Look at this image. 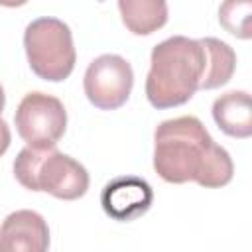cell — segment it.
Here are the masks:
<instances>
[{
	"label": "cell",
	"instance_id": "6da1fadb",
	"mask_svg": "<svg viewBox=\"0 0 252 252\" xmlns=\"http://www.w3.org/2000/svg\"><path fill=\"white\" fill-rule=\"evenodd\" d=\"M154 169L167 183L197 181L201 187H222L234 165L224 148L215 144L197 116L161 122L154 134Z\"/></svg>",
	"mask_w": 252,
	"mask_h": 252
},
{
	"label": "cell",
	"instance_id": "7a4b0ae2",
	"mask_svg": "<svg viewBox=\"0 0 252 252\" xmlns=\"http://www.w3.org/2000/svg\"><path fill=\"white\" fill-rule=\"evenodd\" d=\"M205 69V49L199 39L173 35L152 49L146 77V96L154 108L185 104L197 91Z\"/></svg>",
	"mask_w": 252,
	"mask_h": 252
},
{
	"label": "cell",
	"instance_id": "3957f363",
	"mask_svg": "<svg viewBox=\"0 0 252 252\" xmlns=\"http://www.w3.org/2000/svg\"><path fill=\"white\" fill-rule=\"evenodd\" d=\"M14 175L30 191H45L63 201H75L89 189L87 169L67 154L53 148L26 146L16 161Z\"/></svg>",
	"mask_w": 252,
	"mask_h": 252
},
{
	"label": "cell",
	"instance_id": "277c9868",
	"mask_svg": "<svg viewBox=\"0 0 252 252\" xmlns=\"http://www.w3.org/2000/svg\"><path fill=\"white\" fill-rule=\"evenodd\" d=\"M24 47L32 71L43 81H63L75 69L71 30L57 18H37L24 32Z\"/></svg>",
	"mask_w": 252,
	"mask_h": 252
},
{
	"label": "cell",
	"instance_id": "5b68a950",
	"mask_svg": "<svg viewBox=\"0 0 252 252\" xmlns=\"http://www.w3.org/2000/svg\"><path fill=\"white\" fill-rule=\"evenodd\" d=\"M20 138L33 148H53L65 134L67 110L57 96L45 93H28L14 114Z\"/></svg>",
	"mask_w": 252,
	"mask_h": 252
},
{
	"label": "cell",
	"instance_id": "8992f818",
	"mask_svg": "<svg viewBox=\"0 0 252 252\" xmlns=\"http://www.w3.org/2000/svg\"><path fill=\"white\" fill-rule=\"evenodd\" d=\"M134 73L130 63L120 55H100L85 71L83 87L85 94L100 110L120 108L132 91Z\"/></svg>",
	"mask_w": 252,
	"mask_h": 252
},
{
	"label": "cell",
	"instance_id": "52a82bcc",
	"mask_svg": "<svg viewBox=\"0 0 252 252\" xmlns=\"http://www.w3.org/2000/svg\"><path fill=\"white\" fill-rule=\"evenodd\" d=\"M154 201V191L148 181L124 175L108 181L100 193V205L114 220H134L148 213Z\"/></svg>",
	"mask_w": 252,
	"mask_h": 252
},
{
	"label": "cell",
	"instance_id": "ba28073f",
	"mask_svg": "<svg viewBox=\"0 0 252 252\" xmlns=\"http://www.w3.org/2000/svg\"><path fill=\"white\" fill-rule=\"evenodd\" d=\"M49 246V228L35 211H14L0 226V252H43Z\"/></svg>",
	"mask_w": 252,
	"mask_h": 252
},
{
	"label": "cell",
	"instance_id": "9c48e42d",
	"mask_svg": "<svg viewBox=\"0 0 252 252\" xmlns=\"http://www.w3.org/2000/svg\"><path fill=\"white\" fill-rule=\"evenodd\" d=\"M213 118L217 126L232 138H248L252 134V104L246 91H230L213 102Z\"/></svg>",
	"mask_w": 252,
	"mask_h": 252
},
{
	"label": "cell",
	"instance_id": "30bf717a",
	"mask_svg": "<svg viewBox=\"0 0 252 252\" xmlns=\"http://www.w3.org/2000/svg\"><path fill=\"white\" fill-rule=\"evenodd\" d=\"M199 41L205 49V69L199 81V89L211 91V89L226 85L236 69L234 49L217 37H203Z\"/></svg>",
	"mask_w": 252,
	"mask_h": 252
},
{
	"label": "cell",
	"instance_id": "8fae6325",
	"mask_svg": "<svg viewBox=\"0 0 252 252\" xmlns=\"http://www.w3.org/2000/svg\"><path fill=\"white\" fill-rule=\"evenodd\" d=\"M118 8L124 26L136 35H150L167 22L165 0H118Z\"/></svg>",
	"mask_w": 252,
	"mask_h": 252
},
{
	"label": "cell",
	"instance_id": "7c38bea8",
	"mask_svg": "<svg viewBox=\"0 0 252 252\" xmlns=\"http://www.w3.org/2000/svg\"><path fill=\"white\" fill-rule=\"evenodd\" d=\"M250 16H252V0H224L219 8L220 26L228 33L240 39H248L252 35Z\"/></svg>",
	"mask_w": 252,
	"mask_h": 252
},
{
	"label": "cell",
	"instance_id": "4fadbf2b",
	"mask_svg": "<svg viewBox=\"0 0 252 252\" xmlns=\"http://www.w3.org/2000/svg\"><path fill=\"white\" fill-rule=\"evenodd\" d=\"M10 140H12V136H10V128H8V124L0 118V156L8 150Z\"/></svg>",
	"mask_w": 252,
	"mask_h": 252
},
{
	"label": "cell",
	"instance_id": "5bb4252c",
	"mask_svg": "<svg viewBox=\"0 0 252 252\" xmlns=\"http://www.w3.org/2000/svg\"><path fill=\"white\" fill-rule=\"evenodd\" d=\"M28 0H0V6H8V8H18L24 6Z\"/></svg>",
	"mask_w": 252,
	"mask_h": 252
},
{
	"label": "cell",
	"instance_id": "9a60e30c",
	"mask_svg": "<svg viewBox=\"0 0 252 252\" xmlns=\"http://www.w3.org/2000/svg\"><path fill=\"white\" fill-rule=\"evenodd\" d=\"M4 102H6V96H4V89H2V85H0V112L4 110Z\"/></svg>",
	"mask_w": 252,
	"mask_h": 252
}]
</instances>
